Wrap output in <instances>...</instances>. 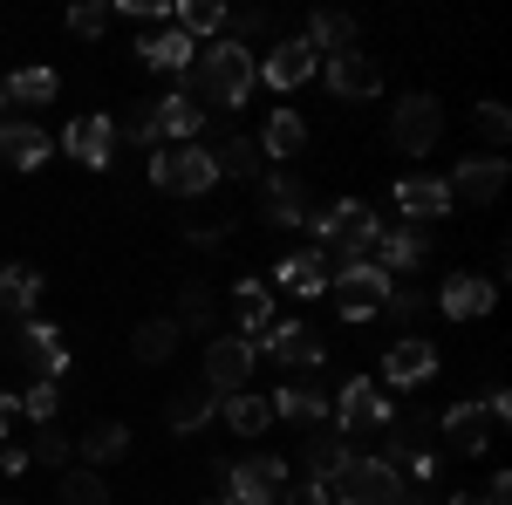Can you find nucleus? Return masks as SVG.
I'll return each mask as SVG.
<instances>
[{"instance_id": "nucleus-50", "label": "nucleus", "mask_w": 512, "mask_h": 505, "mask_svg": "<svg viewBox=\"0 0 512 505\" xmlns=\"http://www.w3.org/2000/svg\"><path fill=\"white\" fill-rule=\"evenodd\" d=\"M21 417V396H0V437H7V424Z\"/></svg>"}, {"instance_id": "nucleus-26", "label": "nucleus", "mask_w": 512, "mask_h": 505, "mask_svg": "<svg viewBox=\"0 0 512 505\" xmlns=\"http://www.w3.org/2000/svg\"><path fill=\"white\" fill-rule=\"evenodd\" d=\"M35 294H41L35 267H0V314H7V321H28V314H35Z\"/></svg>"}, {"instance_id": "nucleus-17", "label": "nucleus", "mask_w": 512, "mask_h": 505, "mask_svg": "<svg viewBox=\"0 0 512 505\" xmlns=\"http://www.w3.org/2000/svg\"><path fill=\"white\" fill-rule=\"evenodd\" d=\"M219 403H226V396H219L212 383H185L171 403H164V424L178 430V437H192V430H205L212 417H219Z\"/></svg>"}, {"instance_id": "nucleus-21", "label": "nucleus", "mask_w": 512, "mask_h": 505, "mask_svg": "<svg viewBox=\"0 0 512 505\" xmlns=\"http://www.w3.org/2000/svg\"><path fill=\"white\" fill-rule=\"evenodd\" d=\"M267 226H308V185L294 171L267 178Z\"/></svg>"}, {"instance_id": "nucleus-45", "label": "nucleus", "mask_w": 512, "mask_h": 505, "mask_svg": "<svg viewBox=\"0 0 512 505\" xmlns=\"http://www.w3.org/2000/svg\"><path fill=\"white\" fill-rule=\"evenodd\" d=\"M117 137H123V144H137V151H151L164 130H158V117H151V110H137L130 123H117Z\"/></svg>"}, {"instance_id": "nucleus-18", "label": "nucleus", "mask_w": 512, "mask_h": 505, "mask_svg": "<svg viewBox=\"0 0 512 505\" xmlns=\"http://www.w3.org/2000/svg\"><path fill=\"white\" fill-rule=\"evenodd\" d=\"M492 301H499V287H492L485 273H451V280H444V314H451V321H478Z\"/></svg>"}, {"instance_id": "nucleus-34", "label": "nucleus", "mask_w": 512, "mask_h": 505, "mask_svg": "<svg viewBox=\"0 0 512 505\" xmlns=\"http://www.w3.org/2000/svg\"><path fill=\"white\" fill-rule=\"evenodd\" d=\"M151 117H158V130L164 137H198V123H205V110H198L185 89H171L164 103H151Z\"/></svg>"}, {"instance_id": "nucleus-11", "label": "nucleus", "mask_w": 512, "mask_h": 505, "mask_svg": "<svg viewBox=\"0 0 512 505\" xmlns=\"http://www.w3.org/2000/svg\"><path fill=\"white\" fill-rule=\"evenodd\" d=\"M424 253H431L424 226H383L376 246H369V267H383L396 280V273H417V267H424Z\"/></svg>"}, {"instance_id": "nucleus-3", "label": "nucleus", "mask_w": 512, "mask_h": 505, "mask_svg": "<svg viewBox=\"0 0 512 505\" xmlns=\"http://www.w3.org/2000/svg\"><path fill=\"white\" fill-rule=\"evenodd\" d=\"M506 417H512V396H506V389H492L485 403H458V410H444V444H451V451H465V458H478V451L506 430Z\"/></svg>"}, {"instance_id": "nucleus-52", "label": "nucleus", "mask_w": 512, "mask_h": 505, "mask_svg": "<svg viewBox=\"0 0 512 505\" xmlns=\"http://www.w3.org/2000/svg\"><path fill=\"white\" fill-rule=\"evenodd\" d=\"M0 103H7V89H0Z\"/></svg>"}, {"instance_id": "nucleus-16", "label": "nucleus", "mask_w": 512, "mask_h": 505, "mask_svg": "<svg viewBox=\"0 0 512 505\" xmlns=\"http://www.w3.org/2000/svg\"><path fill=\"white\" fill-rule=\"evenodd\" d=\"M267 355H274L280 369H321V335L308 321H274V335H267Z\"/></svg>"}, {"instance_id": "nucleus-25", "label": "nucleus", "mask_w": 512, "mask_h": 505, "mask_svg": "<svg viewBox=\"0 0 512 505\" xmlns=\"http://www.w3.org/2000/svg\"><path fill=\"white\" fill-rule=\"evenodd\" d=\"M396 212H403V219H444V212H451L444 178H403V185H396Z\"/></svg>"}, {"instance_id": "nucleus-13", "label": "nucleus", "mask_w": 512, "mask_h": 505, "mask_svg": "<svg viewBox=\"0 0 512 505\" xmlns=\"http://www.w3.org/2000/svg\"><path fill=\"white\" fill-rule=\"evenodd\" d=\"M431 376H437V349L424 342V335L390 342V355H383V383H390V389H424Z\"/></svg>"}, {"instance_id": "nucleus-1", "label": "nucleus", "mask_w": 512, "mask_h": 505, "mask_svg": "<svg viewBox=\"0 0 512 505\" xmlns=\"http://www.w3.org/2000/svg\"><path fill=\"white\" fill-rule=\"evenodd\" d=\"M192 89L185 96H205V103H219V110H239L246 96H253V48H239V41H212V48H198V62H192Z\"/></svg>"}, {"instance_id": "nucleus-5", "label": "nucleus", "mask_w": 512, "mask_h": 505, "mask_svg": "<svg viewBox=\"0 0 512 505\" xmlns=\"http://www.w3.org/2000/svg\"><path fill=\"white\" fill-rule=\"evenodd\" d=\"M151 185L171 192V198H198V192H212V185H219V164H212L205 144H185V151L151 157Z\"/></svg>"}, {"instance_id": "nucleus-10", "label": "nucleus", "mask_w": 512, "mask_h": 505, "mask_svg": "<svg viewBox=\"0 0 512 505\" xmlns=\"http://www.w3.org/2000/svg\"><path fill=\"white\" fill-rule=\"evenodd\" d=\"M444 192H451V205H458V198H472V205H492V198L506 192V157L485 151V157H465V164H451Z\"/></svg>"}, {"instance_id": "nucleus-15", "label": "nucleus", "mask_w": 512, "mask_h": 505, "mask_svg": "<svg viewBox=\"0 0 512 505\" xmlns=\"http://www.w3.org/2000/svg\"><path fill=\"white\" fill-rule=\"evenodd\" d=\"M62 144H69V157H76V164L103 171V164H110V151H117V123L89 110V117H76L69 130H62Z\"/></svg>"}, {"instance_id": "nucleus-31", "label": "nucleus", "mask_w": 512, "mask_h": 505, "mask_svg": "<svg viewBox=\"0 0 512 505\" xmlns=\"http://www.w3.org/2000/svg\"><path fill=\"white\" fill-rule=\"evenodd\" d=\"M0 89H7V103H21V110H41V103H55V89H62V82H55V69H14V76L0 82Z\"/></svg>"}, {"instance_id": "nucleus-12", "label": "nucleus", "mask_w": 512, "mask_h": 505, "mask_svg": "<svg viewBox=\"0 0 512 505\" xmlns=\"http://www.w3.org/2000/svg\"><path fill=\"white\" fill-rule=\"evenodd\" d=\"M205 383L219 389V396H239V389L253 383V349H246L239 335H219V342H205Z\"/></svg>"}, {"instance_id": "nucleus-7", "label": "nucleus", "mask_w": 512, "mask_h": 505, "mask_svg": "<svg viewBox=\"0 0 512 505\" xmlns=\"http://www.w3.org/2000/svg\"><path fill=\"white\" fill-rule=\"evenodd\" d=\"M437 130H444V110H437V96H403L390 110V144L403 157H424L437 144Z\"/></svg>"}, {"instance_id": "nucleus-33", "label": "nucleus", "mask_w": 512, "mask_h": 505, "mask_svg": "<svg viewBox=\"0 0 512 505\" xmlns=\"http://www.w3.org/2000/svg\"><path fill=\"white\" fill-rule=\"evenodd\" d=\"M178 335H185V328H178L171 314H151V321H144V328L130 335V349H137V362H171V349H178Z\"/></svg>"}, {"instance_id": "nucleus-49", "label": "nucleus", "mask_w": 512, "mask_h": 505, "mask_svg": "<svg viewBox=\"0 0 512 505\" xmlns=\"http://www.w3.org/2000/svg\"><path fill=\"white\" fill-rule=\"evenodd\" d=\"M0 471H28V451H14V444H0Z\"/></svg>"}, {"instance_id": "nucleus-9", "label": "nucleus", "mask_w": 512, "mask_h": 505, "mask_svg": "<svg viewBox=\"0 0 512 505\" xmlns=\"http://www.w3.org/2000/svg\"><path fill=\"white\" fill-rule=\"evenodd\" d=\"M328 287H335V314H342V321H369V314L383 308V294H390L396 280L383 267H369V260H362L355 273H335Z\"/></svg>"}, {"instance_id": "nucleus-38", "label": "nucleus", "mask_w": 512, "mask_h": 505, "mask_svg": "<svg viewBox=\"0 0 512 505\" xmlns=\"http://www.w3.org/2000/svg\"><path fill=\"white\" fill-rule=\"evenodd\" d=\"M219 28H226V7H219V0H185V7H178V35H219Z\"/></svg>"}, {"instance_id": "nucleus-44", "label": "nucleus", "mask_w": 512, "mask_h": 505, "mask_svg": "<svg viewBox=\"0 0 512 505\" xmlns=\"http://www.w3.org/2000/svg\"><path fill=\"white\" fill-rule=\"evenodd\" d=\"M110 14H117V7H103V0H82V7H69V28L96 41L103 28H110Z\"/></svg>"}, {"instance_id": "nucleus-41", "label": "nucleus", "mask_w": 512, "mask_h": 505, "mask_svg": "<svg viewBox=\"0 0 512 505\" xmlns=\"http://www.w3.org/2000/svg\"><path fill=\"white\" fill-rule=\"evenodd\" d=\"M35 458L41 465H69V458H76V437H62L55 424H41L35 430Z\"/></svg>"}, {"instance_id": "nucleus-24", "label": "nucleus", "mask_w": 512, "mask_h": 505, "mask_svg": "<svg viewBox=\"0 0 512 505\" xmlns=\"http://www.w3.org/2000/svg\"><path fill=\"white\" fill-rule=\"evenodd\" d=\"M41 157H48V130H41V123H0V164L35 171Z\"/></svg>"}, {"instance_id": "nucleus-30", "label": "nucleus", "mask_w": 512, "mask_h": 505, "mask_svg": "<svg viewBox=\"0 0 512 505\" xmlns=\"http://www.w3.org/2000/svg\"><path fill=\"white\" fill-rule=\"evenodd\" d=\"M76 451L89 458V465H110V458H123V451H130V430H123L117 417H96V424L76 437Z\"/></svg>"}, {"instance_id": "nucleus-51", "label": "nucleus", "mask_w": 512, "mask_h": 505, "mask_svg": "<svg viewBox=\"0 0 512 505\" xmlns=\"http://www.w3.org/2000/svg\"><path fill=\"white\" fill-rule=\"evenodd\" d=\"M444 505H485V499H478V492H451Z\"/></svg>"}, {"instance_id": "nucleus-6", "label": "nucleus", "mask_w": 512, "mask_h": 505, "mask_svg": "<svg viewBox=\"0 0 512 505\" xmlns=\"http://www.w3.org/2000/svg\"><path fill=\"white\" fill-rule=\"evenodd\" d=\"M219 485L233 492L239 505H280V492H287V465L280 458H239V465H219Z\"/></svg>"}, {"instance_id": "nucleus-46", "label": "nucleus", "mask_w": 512, "mask_h": 505, "mask_svg": "<svg viewBox=\"0 0 512 505\" xmlns=\"http://www.w3.org/2000/svg\"><path fill=\"white\" fill-rule=\"evenodd\" d=\"M478 130H485V137H492V144H506V130H512L506 103H478Z\"/></svg>"}, {"instance_id": "nucleus-4", "label": "nucleus", "mask_w": 512, "mask_h": 505, "mask_svg": "<svg viewBox=\"0 0 512 505\" xmlns=\"http://www.w3.org/2000/svg\"><path fill=\"white\" fill-rule=\"evenodd\" d=\"M308 233L321 239V246H342V253H362L369 260V246H376V212L362 205V198H335L328 212H308Z\"/></svg>"}, {"instance_id": "nucleus-19", "label": "nucleus", "mask_w": 512, "mask_h": 505, "mask_svg": "<svg viewBox=\"0 0 512 505\" xmlns=\"http://www.w3.org/2000/svg\"><path fill=\"white\" fill-rule=\"evenodd\" d=\"M137 55H144V69H158V76H192V62H198V41L171 28V35L137 41Z\"/></svg>"}, {"instance_id": "nucleus-20", "label": "nucleus", "mask_w": 512, "mask_h": 505, "mask_svg": "<svg viewBox=\"0 0 512 505\" xmlns=\"http://www.w3.org/2000/svg\"><path fill=\"white\" fill-rule=\"evenodd\" d=\"M376 62H369V55H362V48H342V55H328V89H335V96H376Z\"/></svg>"}, {"instance_id": "nucleus-36", "label": "nucleus", "mask_w": 512, "mask_h": 505, "mask_svg": "<svg viewBox=\"0 0 512 505\" xmlns=\"http://www.w3.org/2000/svg\"><path fill=\"white\" fill-rule=\"evenodd\" d=\"M301 144H308V123L294 117V110H274V117H267V137H260V157H280V164H287Z\"/></svg>"}, {"instance_id": "nucleus-42", "label": "nucleus", "mask_w": 512, "mask_h": 505, "mask_svg": "<svg viewBox=\"0 0 512 505\" xmlns=\"http://www.w3.org/2000/svg\"><path fill=\"white\" fill-rule=\"evenodd\" d=\"M55 410H62V389L55 383H35L21 396V417H35V424H55Z\"/></svg>"}, {"instance_id": "nucleus-23", "label": "nucleus", "mask_w": 512, "mask_h": 505, "mask_svg": "<svg viewBox=\"0 0 512 505\" xmlns=\"http://www.w3.org/2000/svg\"><path fill=\"white\" fill-rule=\"evenodd\" d=\"M315 69H321V55H315V48H308L301 35L280 41L274 55H267V82H274V89H301V82L315 76Z\"/></svg>"}, {"instance_id": "nucleus-2", "label": "nucleus", "mask_w": 512, "mask_h": 505, "mask_svg": "<svg viewBox=\"0 0 512 505\" xmlns=\"http://www.w3.org/2000/svg\"><path fill=\"white\" fill-rule=\"evenodd\" d=\"M403 492H410V478L396 465H383V458H349L342 478L328 485L335 505H403Z\"/></svg>"}, {"instance_id": "nucleus-35", "label": "nucleus", "mask_w": 512, "mask_h": 505, "mask_svg": "<svg viewBox=\"0 0 512 505\" xmlns=\"http://www.w3.org/2000/svg\"><path fill=\"white\" fill-rule=\"evenodd\" d=\"M274 280L287 294H321V287H328V267H321V253H287L274 267Z\"/></svg>"}, {"instance_id": "nucleus-27", "label": "nucleus", "mask_w": 512, "mask_h": 505, "mask_svg": "<svg viewBox=\"0 0 512 505\" xmlns=\"http://www.w3.org/2000/svg\"><path fill=\"white\" fill-rule=\"evenodd\" d=\"M342 465H349V444H342L335 430L315 424V430H308V478H315V485H335Z\"/></svg>"}, {"instance_id": "nucleus-22", "label": "nucleus", "mask_w": 512, "mask_h": 505, "mask_svg": "<svg viewBox=\"0 0 512 505\" xmlns=\"http://www.w3.org/2000/svg\"><path fill=\"white\" fill-rule=\"evenodd\" d=\"M21 355L41 369V383H55V376L69 369V342H62L48 321H28V328H21Z\"/></svg>"}, {"instance_id": "nucleus-14", "label": "nucleus", "mask_w": 512, "mask_h": 505, "mask_svg": "<svg viewBox=\"0 0 512 505\" xmlns=\"http://www.w3.org/2000/svg\"><path fill=\"white\" fill-rule=\"evenodd\" d=\"M233 321H239V342H246V349H267V335H274V294H267L260 280H239L233 287Z\"/></svg>"}, {"instance_id": "nucleus-37", "label": "nucleus", "mask_w": 512, "mask_h": 505, "mask_svg": "<svg viewBox=\"0 0 512 505\" xmlns=\"http://www.w3.org/2000/svg\"><path fill=\"white\" fill-rule=\"evenodd\" d=\"M212 164H219V178H253V164H260V144H253V137H226V144L212 151Z\"/></svg>"}, {"instance_id": "nucleus-32", "label": "nucleus", "mask_w": 512, "mask_h": 505, "mask_svg": "<svg viewBox=\"0 0 512 505\" xmlns=\"http://www.w3.org/2000/svg\"><path fill=\"white\" fill-rule=\"evenodd\" d=\"M219 417H226L239 437H260V430L274 424V403H267V396H253V389H239V396H226V403H219Z\"/></svg>"}, {"instance_id": "nucleus-48", "label": "nucleus", "mask_w": 512, "mask_h": 505, "mask_svg": "<svg viewBox=\"0 0 512 505\" xmlns=\"http://www.w3.org/2000/svg\"><path fill=\"white\" fill-rule=\"evenodd\" d=\"M478 499H485V505H512V478H506V471H499V478H492V485H485Z\"/></svg>"}, {"instance_id": "nucleus-40", "label": "nucleus", "mask_w": 512, "mask_h": 505, "mask_svg": "<svg viewBox=\"0 0 512 505\" xmlns=\"http://www.w3.org/2000/svg\"><path fill=\"white\" fill-rule=\"evenodd\" d=\"M62 505H110V485L96 471H69L62 478Z\"/></svg>"}, {"instance_id": "nucleus-29", "label": "nucleus", "mask_w": 512, "mask_h": 505, "mask_svg": "<svg viewBox=\"0 0 512 505\" xmlns=\"http://www.w3.org/2000/svg\"><path fill=\"white\" fill-rule=\"evenodd\" d=\"M308 48H315L321 62H328V55H342V48H362V41H355V21L349 14H308Z\"/></svg>"}, {"instance_id": "nucleus-53", "label": "nucleus", "mask_w": 512, "mask_h": 505, "mask_svg": "<svg viewBox=\"0 0 512 505\" xmlns=\"http://www.w3.org/2000/svg\"><path fill=\"white\" fill-rule=\"evenodd\" d=\"M7 505H14V499H7Z\"/></svg>"}, {"instance_id": "nucleus-8", "label": "nucleus", "mask_w": 512, "mask_h": 505, "mask_svg": "<svg viewBox=\"0 0 512 505\" xmlns=\"http://www.w3.org/2000/svg\"><path fill=\"white\" fill-rule=\"evenodd\" d=\"M390 396L376 383H342L335 396V437H362V430H390Z\"/></svg>"}, {"instance_id": "nucleus-43", "label": "nucleus", "mask_w": 512, "mask_h": 505, "mask_svg": "<svg viewBox=\"0 0 512 505\" xmlns=\"http://www.w3.org/2000/svg\"><path fill=\"white\" fill-rule=\"evenodd\" d=\"M376 314H390L396 328H410V321L424 314V301H417V287H390V294H383V308H376Z\"/></svg>"}, {"instance_id": "nucleus-39", "label": "nucleus", "mask_w": 512, "mask_h": 505, "mask_svg": "<svg viewBox=\"0 0 512 505\" xmlns=\"http://www.w3.org/2000/svg\"><path fill=\"white\" fill-rule=\"evenodd\" d=\"M171 321L205 335V328H219V308H212V294H205V287H185V301H178V314H171Z\"/></svg>"}, {"instance_id": "nucleus-47", "label": "nucleus", "mask_w": 512, "mask_h": 505, "mask_svg": "<svg viewBox=\"0 0 512 505\" xmlns=\"http://www.w3.org/2000/svg\"><path fill=\"white\" fill-rule=\"evenodd\" d=\"M280 505H335V499H328V485H315V478H308V485L280 492Z\"/></svg>"}, {"instance_id": "nucleus-28", "label": "nucleus", "mask_w": 512, "mask_h": 505, "mask_svg": "<svg viewBox=\"0 0 512 505\" xmlns=\"http://www.w3.org/2000/svg\"><path fill=\"white\" fill-rule=\"evenodd\" d=\"M274 417H294V424L315 430L321 417H328V396H321L315 383H280L274 389Z\"/></svg>"}]
</instances>
